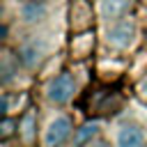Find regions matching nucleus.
Segmentation results:
<instances>
[{
	"label": "nucleus",
	"mask_w": 147,
	"mask_h": 147,
	"mask_svg": "<svg viewBox=\"0 0 147 147\" xmlns=\"http://www.w3.org/2000/svg\"><path fill=\"white\" fill-rule=\"evenodd\" d=\"M71 129H74L71 119H69L67 115H57V117L51 119L48 126H46V133H44V147H62V145L69 140Z\"/></svg>",
	"instance_id": "nucleus-1"
},
{
	"label": "nucleus",
	"mask_w": 147,
	"mask_h": 147,
	"mask_svg": "<svg viewBox=\"0 0 147 147\" xmlns=\"http://www.w3.org/2000/svg\"><path fill=\"white\" fill-rule=\"evenodd\" d=\"M133 37H136V23L129 21V18L113 23V25L108 28V32H106L108 44L115 46V48H129V46L133 44Z\"/></svg>",
	"instance_id": "nucleus-2"
},
{
	"label": "nucleus",
	"mask_w": 147,
	"mask_h": 147,
	"mask_svg": "<svg viewBox=\"0 0 147 147\" xmlns=\"http://www.w3.org/2000/svg\"><path fill=\"white\" fill-rule=\"evenodd\" d=\"M74 92H76V83H74V78H71L69 74H60V76L53 78L51 85H48V99H51L53 103H64V101H69V99L74 96Z\"/></svg>",
	"instance_id": "nucleus-3"
},
{
	"label": "nucleus",
	"mask_w": 147,
	"mask_h": 147,
	"mask_svg": "<svg viewBox=\"0 0 147 147\" xmlns=\"http://www.w3.org/2000/svg\"><path fill=\"white\" fill-rule=\"evenodd\" d=\"M133 7V0H99V9L101 16L106 21H117L122 16H126Z\"/></svg>",
	"instance_id": "nucleus-4"
},
{
	"label": "nucleus",
	"mask_w": 147,
	"mask_h": 147,
	"mask_svg": "<svg viewBox=\"0 0 147 147\" xmlns=\"http://www.w3.org/2000/svg\"><path fill=\"white\" fill-rule=\"evenodd\" d=\"M117 147H145V133L136 124H124L117 131Z\"/></svg>",
	"instance_id": "nucleus-5"
},
{
	"label": "nucleus",
	"mask_w": 147,
	"mask_h": 147,
	"mask_svg": "<svg viewBox=\"0 0 147 147\" xmlns=\"http://www.w3.org/2000/svg\"><path fill=\"white\" fill-rule=\"evenodd\" d=\"M44 51H46V44H44L41 39L28 41V44L21 48V60H23V64H25V67H34V64L41 60Z\"/></svg>",
	"instance_id": "nucleus-6"
},
{
	"label": "nucleus",
	"mask_w": 147,
	"mask_h": 147,
	"mask_svg": "<svg viewBox=\"0 0 147 147\" xmlns=\"http://www.w3.org/2000/svg\"><path fill=\"white\" fill-rule=\"evenodd\" d=\"M96 133H99V124H96V122H87V124H83V126L76 131L74 147H83V145H87Z\"/></svg>",
	"instance_id": "nucleus-7"
},
{
	"label": "nucleus",
	"mask_w": 147,
	"mask_h": 147,
	"mask_svg": "<svg viewBox=\"0 0 147 147\" xmlns=\"http://www.w3.org/2000/svg\"><path fill=\"white\" fill-rule=\"evenodd\" d=\"M23 18L25 21H39L44 14H46V7L41 5V2H30V5H25L23 7Z\"/></svg>",
	"instance_id": "nucleus-8"
},
{
	"label": "nucleus",
	"mask_w": 147,
	"mask_h": 147,
	"mask_svg": "<svg viewBox=\"0 0 147 147\" xmlns=\"http://www.w3.org/2000/svg\"><path fill=\"white\" fill-rule=\"evenodd\" d=\"M32 129H34V113L28 110V113L23 115V122H21V133H23L25 142H32V136H34Z\"/></svg>",
	"instance_id": "nucleus-9"
},
{
	"label": "nucleus",
	"mask_w": 147,
	"mask_h": 147,
	"mask_svg": "<svg viewBox=\"0 0 147 147\" xmlns=\"http://www.w3.org/2000/svg\"><path fill=\"white\" fill-rule=\"evenodd\" d=\"M11 126H14V122H11L9 117H5V122H2V138H7V136L11 133Z\"/></svg>",
	"instance_id": "nucleus-10"
},
{
	"label": "nucleus",
	"mask_w": 147,
	"mask_h": 147,
	"mask_svg": "<svg viewBox=\"0 0 147 147\" xmlns=\"http://www.w3.org/2000/svg\"><path fill=\"white\" fill-rule=\"evenodd\" d=\"M138 92H140V96L147 99V78H142V83L138 85Z\"/></svg>",
	"instance_id": "nucleus-11"
}]
</instances>
